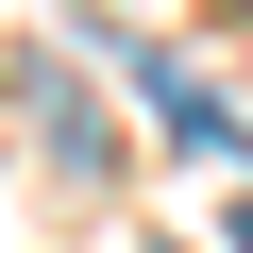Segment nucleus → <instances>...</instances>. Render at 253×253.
Wrapping results in <instances>:
<instances>
[{"label":"nucleus","instance_id":"f257e3e1","mask_svg":"<svg viewBox=\"0 0 253 253\" xmlns=\"http://www.w3.org/2000/svg\"><path fill=\"white\" fill-rule=\"evenodd\" d=\"M236 253H253V203H236Z\"/></svg>","mask_w":253,"mask_h":253}]
</instances>
